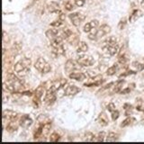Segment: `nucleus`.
Returning a JSON list of instances; mask_svg holds the SVG:
<instances>
[{
  "instance_id": "aec40b11",
  "label": "nucleus",
  "mask_w": 144,
  "mask_h": 144,
  "mask_svg": "<svg viewBox=\"0 0 144 144\" xmlns=\"http://www.w3.org/2000/svg\"><path fill=\"white\" fill-rule=\"evenodd\" d=\"M18 129V124L15 121H9L8 124L7 125V131L9 132H14Z\"/></svg>"
},
{
  "instance_id": "a211bd4d",
  "label": "nucleus",
  "mask_w": 144,
  "mask_h": 144,
  "mask_svg": "<svg viewBox=\"0 0 144 144\" xmlns=\"http://www.w3.org/2000/svg\"><path fill=\"white\" fill-rule=\"evenodd\" d=\"M97 121H98L99 124L102 125V126H106V125H108V123H109L107 116H106V114H105V113H101V114H99Z\"/></svg>"
},
{
  "instance_id": "393cba45",
  "label": "nucleus",
  "mask_w": 144,
  "mask_h": 144,
  "mask_svg": "<svg viewBox=\"0 0 144 144\" xmlns=\"http://www.w3.org/2000/svg\"><path fill=\"white\" fill-rule=\"evenodd\" d=\"M72 34H73V33H72V32H71L69 29L66 28V29H64V30L62 31V32H61V35H60V36L62 37L63 39H66V40H68V39H69Z\"/></svg>"
},
{
  "instance_id": "473e14b6",
  "label": "nucleus",
  "mask_w": 144,
  "mask_h": 144,
  "mask_svg": "<svg viewBox=\"0 0 144 144\" xmlns=\"http://www.w3.org/2000/svg\"><path fill=\"white\" fill-rule=\"evenodd\" d=\"M128 60H129V59L127 58V56L125 55V54L121 55V56H119V58H118V62L122 65L126 64V63L128 62Z\"/></svg>"
},
{
  "instance_id": "a19ab883",
  "label": "nucleus",
  "mask_w": 144,
  "mask_h": 144,
  "mask_svg": "<svg viewBox=\"0 0 144 144\" xmlns=\"http://www.w3.org/2000/svg\"><path fill=\"white\" fill-rule=\"evenodd\" d=\"M75 4L77 7H83L85 4V0H75Z\"/></svg>"
},
{
  "instance_id": "2f4dec72",
  "label": "nucleus",
  "mask_w": 144,
  "mask_h": 144,
  "mask_svg": "<svg viewBox=\"0 0 144 144\" xmlns=\"http://www.w3.org/2000/svg\"><path fill=\"white\" fill-rule=\"evenodd\" d=\"M116 71H117V65L114 64V66H112V67L109 68V69H107L106 74H107L108 76H113L116 73Z\"/></svg>"
},
{
  "instance_id": "ea45409f",
  "label": "nucleus",
  "mask_w": 144,
  "mask_h": 144,
  "mask_svg": "<svg viewBox=\"0 0 144 144\" xmlns=\"http://www.w3.org/2000/svg\"><path fill=\"white\" fill-rule=\"evenodd\" d=\"M107 110L108 111H110V112L112 113L114 110H115V106H114V103H110L109 105L107 106Z\"/></svg>"
},
{
  "instance_id": "b1692460",
  "label": "nucleus",
  "mask_w": 144,
  "mask_h": 144,
  "mask_svg": "<svg viewBox=\"0 0 144 144\" xmlns=\"http://www.w3.org/2000/svg\"><path fill=\"white\" fill-rule=\"evenodd\" d=\"M48 9H49L50 12L52 13H55V12H58L59 11V5L55 2L51 3V5L48 6Z\"/></svg>"
},
{
  "instance_id": "412c9836",
  "label": "nucleus",
  "mask_w": 144,
  "mask_h": 144,
  "mask_svg": "<svg viewBox=\"0 0 144 144\" xmlns=\"http://www.w3.org/2000/svg\"><path fill=\"white\" fill-rule=\"evenodd\" d=\"M58 32H59L58 29L52 28V29H49L48 31H46L45 34L49 39H51V40H53L54 38H56V37H57Z\"/></svg>"
},
{
  "instance_id": "4468645a",
  "label": "nucleus",
  "mask_w": 144,
  "mask_h": 144,
  "mask_svg": "<svg viewBox=\"0 0 144 144\" xmlns=\"http://www.w3.org/2000/svg\"><path fill=\"white\" fill-rule=\"evenodd\" d=\"M66 83H67V80L64 79V78L57 79V80H55V81L52 82V85H51V86H50L49 88H52V90L57 91V90H59L60 88L62 87V86H64Z\"/></svg>"
},
{
  "instance_id": "c03bdc74",
  "label": "nucleus",
  "mask_w": 144,
  "mask_h": 144,
  "mask_svg": "<svg viewBox=\"0 0 144 144\" xmlns=\"http://www.w3.org/2000/svg\"><path fill=\"white\" fill-rule=\"evenodd\" d=\"M123 107H124L125 110H131V108H132V106H131V105H130V104H125L124 106H123Z\"/></svg>"
},
{
  "instance_id": "f3484780",
  "label": "nucleus",
  "mask_w": 144,
  "mask_h": 144,
  "mask_svg": "<svg viewBox=\"0 0 144 144\" xmlns=\"http://www.w3.org/2000/svg\"><path fill=\"white\" fill-rule=\"evenodd\" d=\"M98 24H99V23H98L97 20H92V21H90L89 23H87V24L84 26V32H89L92 29L97 27Z\"/></svg>"
},
{
  "instance_id": "cd10ccee",
  "label": "nucleus",
  "mask_w": 144,
  "mask_h": 144,
  "mask_svg": "<svg viewBox=\"0 0 144 144\" xmlns=\"http://www.w3.org/2000/svg\"><path fill=\"white\" fill-rule=\"evenodd\" d=\"M94 139H95V135L90 132V131H87L85 133V137H84V140L85 141H94Z\"/></svg>"
},
{
  "instance_id": "e433bc0d",
  "label": "nucleus",
  "mask_w": 144,
  "mask_h": 144,
  "mask_svg": "<svg viewBox=\"0 0 144 144\" xmlns=\"http://www.w3.org/2000/svg\"><path fill=\"white\" fill-rule=\"evenodd\" d=\"M119 115H120V113H119V111H117V110H114V111L112 112V119H113V121L117 120V119L119 118Z\"/></svg>"
},
{
  "instance_id": "0eeeda50",
  "label": "nucleus",
  "mask_w": 144,
  "mask_h": 144,
  "mask_svg": "<svg viewBox=\"0 0 144 144\" xmlns=\"http://www.w3.org/2000/svg\"><path fill=\"white\" fill-rule=\"evenodd\" d=\"M77 62L82 67H89L95 63V60L89 55H81L77 59Z\"/></svg>"
},
{
  "instance_id": "58836bf2",
  "label": "nucleus",
  "mask_w": 144,
  "mask_h": 144,
  "mask_svg": "<svg viewBox=\"0 0 144 144\" xmlns=\"http://www.w3.org/2000/svg\"><path fill=\"white\" fill-rule=\"evenodd\" d=\"M125 24H126V20H125L124 18H123V19L121 20L120 23H119V24H118L119 29H120V30H123V29L124 28Z\"/></svg>"
},
{
  "instance_id": "37998d69",
  "label": "nucleus",
  "mask_w": 144,
  "mask_h": 144,
  "mask_svg": "<svg viewBox=\"0 0 144 144\" xmlns=\"http://www.w3.org/2000/svg\"><path fill=\"white\" fill-rule=\"evenodd\" d=\"M114 84V83H113V82H111V83H109V84H108V85H106V86H104V87L102 88V90H106V89H108V88H110V87H111V86H112Z\"/></svg>"
},
{
  "instance_id": "dca6fc26",
  "label": "nucleus",
  "mask_w": 144,
  "mask_h": 144,
  "mask_svg": "<svg viewBox=\"0 0 144 144\" xmlns=\"http://www.w3.org/2000/svg\"><path fill=\"white\" fill-rule=\"evenodd\" d=\"M86 75L82 72H72L69 74V78L71 79H75L77 81H82V80L86 79Z\"/></svg>"
},
{
  "instance_id": "f03ea898",
  "label": "nucleus",
  "mask_w": 144,
  "mask_h": 144,
  "mask_svg": "<svg viewBox=\"0 0 144 144\" xmlns=\"http://www.w3.org/2000/svg\"><path fill=\"white\" fill-rule=\"evenodd\" d=\"M63 38L61 36H58L56 38H54L53 40H52L51 42V46L52 48V53L55 56H60L62 55L65 52V49L63 47Z\"/></svg>"
},
{
  "instance_id": "4be33fe9",
  "label": "nucleus",
  "mask_w": 144,
  "mask_h": 144,
  "mask_svg": "<svg viewBox=\"0 0 144 144\" xmlns=\"http://www.w3.org/2000/svg\"><path fill=\"white\" fill-rule=\"evenodd\" d=\"M88 50V46L85 41H79V43L77 44V52H87Z\"/></svg>"
},
{
  "instance_id": "1a4fd4ad",
  "label": "nucleus",
  "mask_w": 144,
  "mask_h": 144,
  "mask_svg": "<svg viewBox=\"0 0 144 144\" xmlns=\"http://www.w3.org/2000/svg\"><path fill=\"white\" fill-rule=\"evenodd\" d=\"M44 104L47 106H52L54 102L56 101V91L52 90V88H49L46 92L45 97H44Z\"/></svg>"
},
{
  "instance_id": "5701e85b",
  "label": "nucleus",
  "mask_w": 144,
  "mask_h": 144,
  "mask_svg": "<svg viewBox=\"0 0 144 144\" xmlns=\"http://www.w3.org/2000/svg\"><path fill=\"white\" fill-rule=\"evenodd\" d=\"M104 82H105V79H103V78H101V79H94L93 82H91V83H86L84 86H88V87H90V86H101Z\"/></svg>"
},
{
  "instance_id": "39448f33",
  "label": "nucleus",
  "mask_w": 144,
  "mask_h": 144,
  "mask_svg": "<svg viewBox=\"0 0 144 144\" xmlns=\"http://www.w3.org/2000/svg\"><path fill=\"white\" fill-rule=\"evenodd\" d=\"M34 67L37 70L40 71V72L42 74L48 73V72H50L51 69H52L50 64L43 58H39L38 60H37V61L34 64Z\"/></svg>"
},
{
  "instance_id": "423d86ee",
  "label": "nucleus",
  "mask_w": 144,
  "mask_h": 144,
  "mask_svg": "<svg viewBox=\"0 0 144 144\" xmlns=\"http://www.w3.org/2000/svg\"><path fill=\"white\" fill-rule=\"evenodd\" d=\"M44 86H39L38 87L35 89L34 94H33V99H32V103L35 107H39L40 104H41V98L43 95L44 93Z\"/></svg>"
},
{
  "instance_id": "f704fd0d",
  "label": "nucleus",
  "mask_w": 144,
  "mask_h": 144,
  "mask_svg": "<svg viewBox=\"0 0 144 144\" xmlns=\"http://www.w3.org/2000/svg\"><path fill=\"white\" fill-rule=\"evenodd\" d=\"M60 135H59L58 133H56V132H53V133L51 134V136H50V141L52 142H56L58 141L59 140H60Z\"/></svg>"
},
{
  "instance_id": "79ce46f5",
  "label": "nucleus",
  "mask_w": 144,
  "mask_h": 144,
  "mask_svg": "<svg viewBox=\"0 0 144 144\" xmlns=\"http://www.w3.org/2000/svg\"><path fill=\"white\" fill-rule=\"evenodd\" d=\"M136 72L135 71H132V70H129V71H127L126 73H123L122 75L120 76V77H126V76L128 75H131V74H135Z\"/></svg>"
},
{
  "instance_id": "c756f323",
  "label": "nucleus",
  "mask_w": 144,
  "mask_h": 144,
  "mask_svg": "<svg viewBox=\"0 0 144 144\" xmlns=\"http://www.w3.org/2000/svg\"><path fill=\"white\" fill-rule=\"evenodd\" d=\"M134 121H135V119L132 118V117H128V118H126L124 121H123V123H121V127H126V126H128V125H130L131 123H133Z\"/></svg>"
},
{
  "instance_id": "49530a36",
  "label": "nucleus",
  "mask_w": 144,
  "mask_h": 144,
  "mask_svg": "<svg viewBox=\"0 0 144 144\" xmlns=\"http://www.w3.org/2000/svg\"><path fill=\"white\" fill-rule=\"evenodd\" d=\"M129 92H131V88H130V87L125 88V89H123V90L121 91V93H122V94H127V93H129Z\"/></svg>"
},
{
  "instance_id": "f8f14e48",
  "label": "nucleus",
  "mask_w": 144,
  "mask_h": 144,
  "mask_svg": "<svg viewBox=\"0 0 144 144\" xmlns=\"http://www.w3.org/2000/svg\"><path fill=\"white\" fill-rule=\"evenodd\" d=\"M18 114L12 110H5L3 112V120L7 121H15L17 118Z\"/></svg>"
},
{
  "instance_id": "72a5a7b5",
  "label": "nucleus",
  "mask_w": 144,
  "mask_h": 144,
  "mask_svg": "<svg viewBox=\"0 0 144 144\" xmlns=\"http://www.w3.org/2000/svg\"><path fill=\"white\" fill-rule=\"evenodd\" d=\"M42 125H43V124L40 125V127H39L38 129L36 130V131H35L34 135H33V137H34L35 140H36V139H38V138L41 137V134H43V133H42Z\"/></svg>"
},
{
  "instance_id": "7ed1b4c3",
  "label": "nucleus",
  "mask_w": 144,
  "mask_h": 144,
  "mask_svg": "<svg viewBox=\"0 0 144 144\" xmlns=\"http://www.w3.org/2000/svg\"><path fill=\"white\" fill-rule=\"evenodd\" d=\"M111 32V27L107 24H103L101 25V27L99 29H97L95 32L90 33L88 35V39L92 40V41H97L98 39H101L102 37H104L105 35L108 34Z\"/></svg>"
},
{
  "instance_id": "ddd939ff",
  "label": "nucleus",
  "mask_w": 144,
  "mask_h": 144,
  "mask_svg": "<svg viewBox=\"0 0 144 144\" xmlns=\"http://www.w3.org/2000/svg\"><path fill=\"white\" fill-rule=\"evenodd\" d=\"M104 51H106L108 54H109L110 56H114L115 55L117 52H119V47L117 45V43L116 44H108V45H105L103 47Z\"/></svg>"
},
{
  "instance_id": "de8ad7c7",
  "label": "nucleus",
  "mask_w": 144,
  "mask_h": 144,
  "mask_svg": "<svg viewBox=\"0 0 144 144\" xmlns=\"http://www.w3.org/2000/svg\"><path fill=\"white\" fill-rule=\"evenodd\" d=\"M65 17H66V16H65L64 14H60V20H62V21H63V20L65 19Z\"/></svg>"
},
{
  "instance_id": "20e7f679",
  "label": "nucleus",
  "mask_w": 144,
  "mask_h": 144,
  "mask_svg": "<svg viewBox=\"0 0 144 144\" xmlns=\"http://www.w3.org/2000/svg\"><path fill=\"white\" fill-rule=\"evenodd\" d=\"M7 81L10 83L15 88L16 92H20L23 88V83H22L21 79H19V77L14 73H8L7 76Z\"/></svg>"
},
{
  "instance_id": "6ab92c4d",
  "label": "nucleus",
  "mask_w": 144,
  "mask_h": 144,
  "mask_svg": "<svg viewBox=\"0 0 144 144\" xmlns=\"http://www.w3.org/2000/svg\"><path fill=\"white\" fill-rule=\"evenodd\" d=\"M141 15H142V12L140 10H138V9L137 10H134L133 12H132V14L130 15L129 21L131 22V23H133V22H135L136 20L139 19Z\"/></svg>"
},
{
  "instance_id": "4c0bfd02",
  "label": "nucleus",
  "mask_w": 144,
  "mask_h": 144,
  "mask_svg": "<svg viewBox=\"0 0 144 144\" xmlns=\"http://www.w3.org/2000/svg\"><path fill=\"white\" fill-rule=\"evenodd\" d=\"M65 8L67 9L68 11H71L74 8V6L70 1H67V2L65 3Z\"/></svg>"
},
{
  "instance_id": "9b49d317",
  "label": "nucleus",
  "mask_w": 144,
  "mask_h": 144,
  "mask_svg": "<svg viewBox=\"0 0 144 144\" xmlns=\"http://www.w3.org/2000/svg\"><path fill=\"white\" fill-rule=\"evenodd\" d=\"M32 124V120L30 116L27 115V114H24L20 118L19 120V125L23 128H29L31 125Z\"/></svg>"
},
{
  "instance_id": "8fccbe9b",
  "label": "nucleus",
  "mask_w": 144,
  "mask_h": 144,
  "mask_svg": "<svg viewBox=\"0 0 144 144\" xmlns=\"http://www.w3.org/2000/svg\"><path fill=\"white\" fill-rule=\"evenodd\" d=\"M143 112H144V111H143Z\"/></svg>"
},
{
  "instance_id": "c9c22d12",
  "label": "nucleus",
  "mask_w": 144,
  "mask_h": 144,
  "mask_svg": "<svg viewBox=\"0 0 144 144\" xmlns=\"http://www.w3.org/2000/svg\"><path fill=\"white\" fill-rule=\"evenodd\" d=\"M62 20H60V18H59L58 20H56V21L52 22V24H51V25L52 26V27H56V28H58V27H60L61 24H62Z\"/></svg>"
},
{
  "instance_id": "7c9ffc66",
  "label": "nucleus",
  "mask_w": 144,
  "mask_h": 144,
  "mask_svg": "<svg viewBox=\"0 0 144 144\" xmlns=\"http://www.w3.org/2000/svg\"><path fill=\"white\" fill-rule=\"evenodd\" d=\"M118 139V135L114 132H110L106 138V141H115Z\"/></svg>"
},
{
  "instance_id": "9d476101",
  "label": "nucleus",
  "mask_w": 144,
  "mask_h": 144,
  "mask_svg": "<svg viewBox=\"0 0 144 144\" xmlns=\"http://www.w3.org/2000/svg\"><path fill=\"white\" fill-rule=\"evenodd\" d=\"M80 65L78 63H76L74 60H67V62L65 64V70L67 71L68 73H72L75 70H77V69H79Z\"/></svg>"
},
{
  "instance_id": "2eb2a0df",
  "label": "nucleus",
  "mask_w": 144,
  "mask_h": 144,
  "mask_svg": "<svg viewBox=\"0 0 144 144\" xmlns=\"http://www.w3.org/2000/svg\"><path fill=\"white\" fill-rule=\"evenodd\" d=\"M78 92H80V88L76 86L75 85H69V86L65 88V95H74L76 94H77Z\"/></svg>"
},
{
  "instance_id": "a878e982",
  "label": "nucleus",
  "mask_w": 144,
  "mask_h": 144,
  "mask_svg": "<svg viewBox=\"0 0 144 144\" xmlns=\"http://www.w3.org/2000/svg\"><path fill=\"white\" fill-rule=\"evenodd\" d=\"M68 41L70 43L71 45H75V44H77H77L79 43V41H78V37H77V35H75V34L71 35V36L68 39Z\"/></svg>"
},
{
  "instance_id": "c85d7f7f",
  "label": "nucleus",
  "mask_w": 144,
  "mask_h": 144,
  "mask_svg": "<svg viewBox=\"0 0 144 144\" xmlns=\"http://www.w3.org/2000/svg\"><path fill=\"white\" fill-rule=\"evenodd\" d=\"M105 137H106V132H105V131H101V132H99L97 136H95L94 140H95V141H98V142L103 141V140H105Z\"/></svg>"
},
{
  "instance_id": "6e6552de",
  "label": "nucleus",
  "mask_w": 144,
  "mask_h": 144,
  "mask_svg": "<svg viewBox=\"0 0 144 144\" xmlns=\"http://www.w3.org/2000/svg\"><path fill=\"white\" fill-rule=\"evenodd\" d=\"M71 23L73 24L74 26H79L81 23L86 19V15H84L81 13H72L69 15Z\"/></svg>"
},
{
  "instance_id": "a18cd8bd",
  "label": "nucleus",
  "mask_w": 144,
  "mask_h": 144,
  "mask_svg": "<svg viewBox=\"0 0 144 144\" xmlns=\"http://www.w3.org/2000/svg\"><path fill=\"white\" fill-rule=\"evenodd\" d=\"M22 93V95H29V97H31V95H32V92L31 91H23Z\"/></svg>"
},
{
  "instance_id": "f257e3e1",
  "label": "nucleus",
  "mask_w": 144,
  "mask_h": 144,
  "mask_svg": "<svg viewBox=\"0 0 144 144\" xmlns=\"http://www.w3.org/2000/svg\"><path fill=\"white\" fill-rule=\"evenodd\" d=\"M31 63H32V61H31L30 59L24 58L23 60H19L18 62L15 63V66H14V69L19 77H25L30 71Z\"/></svg>"
},
{
  "instance_id": "bb28decb",
  "label": "nucleus",
  "mask_w": 144,
  "mask_h": 144,
  "mask_svg": "<svg viewBox=\"0 0 144 144\" xmlns=\"http://www.w3.org/2000/svg\"><path fill=\"white\" fill-rule=\"evenodd\" d=\"M124 83L123 80H119L117 83L115 84V86H114V93H119L122 91V87H123V84Z\"/></svg>"
},
{
  "instance_id": "09e8293b",
  "label": "nucleus",
  "mask_w": 144,
  "mask_h": 144,
  "mask_svg": "<svg viewBox=\"0 0 144 144\" xmlns=\"http://www.w3.org/2000/svg\"><path fill=\"white\" fill-rule=\"evenodd\" d=\"M142 6H143V7H144V2H142Z\"/></svg>"
}]
</instances>
